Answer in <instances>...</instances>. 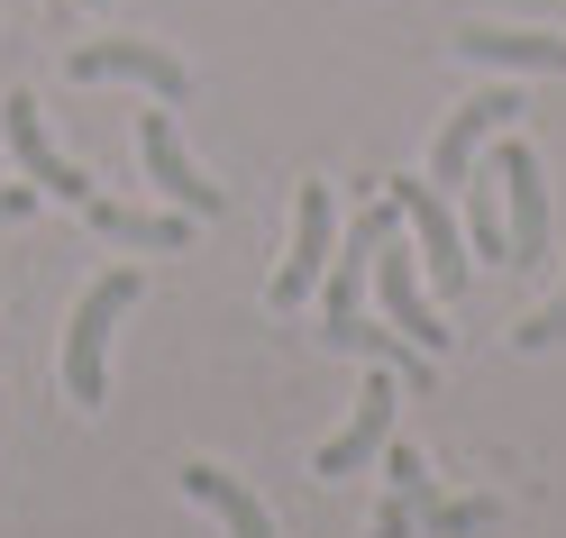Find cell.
<instances>
[{
  "label": "cell",
  "mask_w": 566,
  "mask_h": 538,
  "mask_svg": "<svg viewBox=\"0 0 566 538\" xmlns=\"http://www.w3.org/2000/svg\"><path fill=\"white\" fill-rule=\"evenodd\" d=\"M384 201L402 210V229H411V256L430 265V283L457 302V293H467V265H475V256H467V229L448 220V192H439V183H411V173H402V183H384Z\"/></svg>",
  "instance_id": "obj_4"
},
{
  "label": "cell",
  "mask_w": 566,
  "mask_h": 538,
  "mask_svg": "<svg viewBox=\"0 0 566 538\" xmlns=\"http://www.w3.org/2000/svg\"><path fill=\"white\" fill-rule=\"evenodd\" d=\"M375 302H384V319L411 338V347H448V319L430 310V283H420V265H411V246H402V229H384L375 238Z\"/></svg>",
  "instance_id": "obj_7"
},
{
  "label": "cell",
  "mask_w": 566,
  "mask_h": 538,
  "mask_svg": "<svg viewBox=\"0 0 566 538\" xmlns=\"http://www.w3.org/2000/svg\"><path fill=\"white\" fill-rule=\"evenodd\" d=\"M184 493H192V502H201V511L220 520L229 538H274V511H265V502H256V493H247V484L229 475V465L192 456V465H184Z\"/></svg>",
  "instance_id": "obj_13"
},
{
  "label": "cell",
  "mask_w": 566,
  "mask_h": 538,
  "mask_svg": "<svg viewBox=\"0 0 566 538\" xmlns=\"http://www.w3.org/2000/svg\"><path fill=\"white\" fill-rule=\"evenodd\" d=\"M0 137H10L19 173H28V183H38L46 201H74V210L92 201V173L55 156V137H46V119H38V101H28V92H10V101H0Z\"/></svg>",
  "instance_id": "obj_9"
},
{
  "label": "cell",
  "mask_w": 566,
  "mask_h": 538,
  "mask_svg": "<svg viewBox=\"0 0 566 538\" xmlns=\"http://www.w3.org/2000/svg\"><path fill=\"white\" fill-rule=\"evenodd\" d=\"M147 302V274L137 265H111V274H92V293L74 302V329H64V402H83V411H101V392H111V329Z\"/></svg>",
  "instance_id": "obj_1"
},
{
  "label": "cell",
  "mask_w": 566,
  "mask_h": 538,
  "mask_svg": "<svg viewBox=\"0 0 566 538\" xmlns=\"http://www.w3.org/2000/svg\"><path fill=\"white\" fill-rule=\"evenodd\" d=\"M74 83H147V101H184L192 92V64L156 46V38H101V46H74V64H64Z\"/></svg>",
  "instance_id": "obj_5"
},
{
  "label": "cell",
  "mask_w": 566,
  "mask_h": 538,
  "mask_svg": "<svg viewBox=\"0 0 566 538\" xmlns=\"http://www.w3.org/2000/svg\"><path fill=\"white\" fill-rule=\"evenodd\" d=\"M493 183H503V238H512V265H548V173H539V147L503 128L493 147Z\"/></svg>",
  "instance_id": "obj_2"
},
{
  "label": "cell",
  "mask_w": 566,
  "mask_h": 538,
  "mask_svg": "<svg viewBox=\"0 0 566 538\" xmlns=\"http://www.w3.org/2000/svg\"><path fill=\"white\" fill-rule=\"evenodd\" d=\"M411 520L430 529V538H484L493 520H503V502H439V493H430V502H420Z\"/></svg>",
  "instance_id": "obj_15"
},
{
  "label": "cell",
  "mask_w": 566,
  "mask_h": 538,
  "mask_svg": "<svg viewBox=\"0 0 566 538\" xmlns=\"http://www.w3.org/2000/svg\"><path fill=\"white\" fill-rule=\"evenodd\" d=\"M137 156H147L156 192H165L174 210H192V220H220V210H229V192H220V183H201V165L184 156V137H174V119L156 110V101L137 110Z\"/></svg>",
  "instance_id": "obj_10"
},
{
  "label": "cell",
  "mask_w": 566,
  "mask_h": 538,
  "mask_svg": "<svg viewBox=\"0 0 566 538\" xmlns=\"http://www.w3.org/2000/svg\"><path fill=\"white\" fill-rule=\"evenodd\" d=\"M448 46L475 64H503V74H566V38H548V28H457Z\"/></svg>",
  "instance_id": "obj_12"
},
{
  "label": "cell",
  "mask_w": 566,
  "mask_h": 538,
  "mask_svg": "<svg viewBox=\"0 0 566 538\" xmlns=\"http://www.w3.org/2000/svg\"><path fill=\"white\" fill-rule=\"evenodd\" d=\"M467 256L512 265V238H503V183H493V165L467 173Z\"/></svg>",
  "instance_id": "obj_14"
},
{
  "label": "cell",
  "mask_w": 566,
  "mask_h": 538,
  "mask_svg": "<svg viewBox=\"0 0 566 538\" xmlns=\"http://www.w3.org/2000/svg\"><path fill=\"white\" fill-rule=\"evenodd\" d=\"M38 210V183H0V220H28Z\"/></svg>",
  "instance_id": "obj_18"
},
{
  "label": "cell",
  "mask_w": 566,
  "mask_h": 538,
  "mask_svg": "<svg viewBox=\"0 0 566 538\" xmlns=\"http://www.w3.org/2000/svg\"><path fill=\"white\" fill-rule=\"evenodd\" d=\"M512 347H521V356H539V347H566V283H557V302H548V310H530L521 329H512Z\"/></svg>",
  "instance_id": "obj_16"
},
{
  "label": "cell",
  "mask_w": 566,
  "mask_h": 538,
  "mask_svg": "<svg viewBox=\"0 0 566 538\" xmlns=\"http://www.w3.org/2000/svg\"><path fill=\"white\" fill-rule=\"evenodd\" d=\"M366 538H411V493H394V502H384V511H375V529Z\"/></svg>",
  "instance_id": "obj_17"
},
{
  "label": "cell",
  "mask_w": 566,
  "mask_h": 538,
  "mask_svg": "<svg viewBox=\"0 0 566 538\" xmlns=\"http://www.w3.org/2000/svg\"><path fill=\"white\" fill-rule=\"evenodd\" d=\"M321 338L347 347V356H366V366H384V375H402V392H430V375H439V356H430V347H411L402 329H366V310L321 319Z\"/></svg>",
  "instance_id": "obj_11"
},
{
  "label": "cell",
  "mask_w": 566,
  "mask_h": 538,
  "mask_svg": "<svg viewBox=\"0 0 566 538\" xmlns=\"http://www.w3.org/2000/svg\"><path fill=\"white\" fill-rule=\"evenodd\" d=\"M521 110H530V101L512 92V83H484L475 101H457V110H448V128H439V147H430V183L448 192V183H467V173L484 165V147H493V137H503V128H521Z\"/></svg>",
  "instance_id": "obj_3"
},
{
  "label": "cell",
  "mask_w": 566,
  "mask_h": 538,
  "mask_svg": "<svg viewBox=\"0 0 566 538\" xmlns=\"http://www.w3.org/2000/svg\"><path fill=\"white\" fill-rule=\"evenodd\" d=\"M329 246H338V192L329 183H302V210H293V256H283L274 274V310H302V293H321V274H329Z\"/></svg>",
  "instance_id": "obj_8"
},
{
  "label": "cell",
  "mask_w": 566,
  "mask_h": 538,
  "mask_svg": "<svg viewBox=\"0 0 566 538\" xmlns=\"http://www.w3.org/2000/svg\"><path fill=\"white\" fill-rule=\"evenodd\" d=\"M394 411H402V375H366V392H357V411H347V429H338V439H321V447H311V475H357V465L366 456H384V439H394Z\"/></svg>",
  "instance_id": "obj_6"
}]
</instances>
